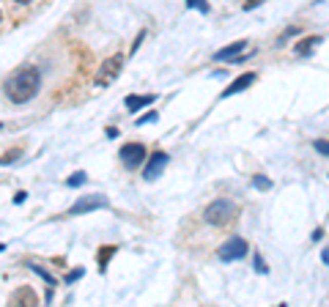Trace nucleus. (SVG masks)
Here are the masks:
<instances>
[{
	"instance_id": "2",
	"label": "nucleus",
	"mask_w": 329,
	"mask_h": 307,
	"mask_svg": "<svg viewBox=\"0 0 329 307\" xmlns=\"http://www.w3.org/2000/svg\"><path fill=\"white\" fill-rule=\"evenodd\" d=\"M236 214H239V206H236L234 200L217 198V200H211L206 206L203 219H206L208 225H214V228H225L228 222H234V219H236Z\"/></svg>"
},
{
	"instance_id": "3",
	"label": "nucleus",
	"mask_w": 329,
	"mask_h": 307,
	"mask_svg": "<svg viewBox=\"0 0 329 307\" xmlns=\"http://www.w3.org/2000/svg\"><path fill=\"white\" fill-rule=\"evenodd\" d=\"M121 69H124V55L121 52L110 55L104 64H99V72H96V85H99V88H110V85L118 80Z\"/></svg>"
},
{
	"instance_id": "31",
	"label": "nucleus",
	"mask_w": 329,
	"mask_h": 307,
	"mask_svg": "<svg viewBox=\"0 0 329 307\" xmlns=\"http://www.w3.org/2000/svg\"><path fill=\"white\" fill-rule=\"evenodd\" d=\"M0 17H3V14H0Z\"/></svg>"
},
{
	"instance_id": "17",
	"label": "nucleus",
	"mask_w": 329,
	"mask_h": 307,
	"mask_svg": "<svg viewBox=\"0 0 329 307\" xmlns=\"http://www.w3.org/2000/svg\"><path fill=\"white\" fill-rule=\"evenodd\" d=\"M299 33H302V28H299V25H291V28H285V30H283V36L277 38V44L283 47V44H288V38H294V36H299Z\"/></svg>"
},
{
	"instance_id": "13",
	"label": "nucleus",
	"mask_w": 329,
	"mask_h": 307,
	"mask_svg": "<svg viewBox=\"0 0 329 307\" xmlns=\"http://www.w3.org/2000/svg\"><path fill=\"white\" fill-rule=\"evenodd\" d=\"M115 253H118L115 244H107V247L99 250V255H96V261H99V272H107V263H110V258H113Z\"/></svg>"
},
{
	"instance_id": "19",
	"label": "nucleus",
	"mask_w": 329,
	"mask_h": 307,
	"mask_svg": "<svg viewBox=\"0 0 329 307\" xmlns=\"http://www.w3.org/2000/svg\"><path fill=\"white\" fill-rule=\"evenodd\" d=\"M85 181H88L85 173H74V176H69V178H66V187H83Z\"/></svg>"
},
{
	"instance_id": "11",
	"label": "nucleus",
	"mask_w": 329,
	"mask_h": 307,
	"mask_svg": "<svg viewBox=\"0 0 329 307\" xmlns=\"http://www.w3.org/2000/svg\"><path fill=\"white\" fill-rule=\"evenodd\" d=\"M244 47H247V42H234V44L222 47V50H217V52H214V60H230L234 55L244 52Z\"/></svg>"
},
{
	"instance_id": "14",
	"label": "nucleus",
	"mask_w": 329,
	"mask_h": 307,
	"mask_svg": "<svg viewBox=\"0 0 329 307\" xmlns=\"http://www.w3.org/2000/svg\"><path fill=\"white\" fill-rule=\"evenodd\" d=\"M28 269L33 272V274H38V277H42V280H44V282H47V285H50V288L55 285V277H52V274L47 272V269H42V266H36V263H28Z\"/></svg>"
},
{
	"instance_id": "29",
	"label": "nucleus",
	"mask_w": 329,
	"mask_h": 307,
	"mask_svg": "<svg viewBox=\"0 0 329 307\" xmlns=\"http://www.w3.org/2000/svg\"><path fill=\"white\" fill-rule=\"evenodd\" d=\"M17 3H22V6H25V3H30V0H17Z\"/></svg>"
},
{
	"instance_id": "9",
	"label": "nucleus",
	"mask_w": 329,
	"mask_h": 307,
	"mask_svg": "<svg viewBox=\"0 0 329 307\" xmlns=\"http://www.w3.org/2000/svg\"><path fill=\"white\" fill-rule=\"evenodd\" d=\"M157 96L154 93H146V96H140V93H129V96L124 99V107L129 110V113H140L143 107H148V105H154Z\"/></svg>"
},
{
	"instance_id": "26",
	"label": "nucleus",
	"mask_w": 329,
	"mask_h": 307,
	"mask_svg": "<svg viewBox=\"0 0 329 307\" xmlns=\"http://www.w3.org/2000/svg\"><path fill=\"white\" fill-rule=\"evenodd\" d=\"M25 195H28V192H17V198H14V203H25Z\"/></svg>"
},
{
	"instance_id": "18",
	"label": "nucleus",
	"mask_w": 329,
	"mask_h": 307,
	"mask_svg": "<svg viewBox=\"0 0 329 307\" xmlns=\"http://www.w3.org/2000/svg\"><path fill=\"white\" fill-rule=\"evenodd\" d=\"M22 156V148H9L3 156H0V165H11V162H17Z\"/></svg>"
},
{
	"instance_id": "4",
	"label": "nucleus",
	"mask_w": 329,
	"mask_h": 307,
	"mask_svg": "<svg viewBox=\"0 0 329 307\" xmlns=\"http://www.w3.org/2000/svg\"><path fill=\"white\" fill-rule=\"evenodd\" d=\"M247 253H250V244H247L242 236H230L228 241L220 244V250H217V258H220L222 263H230V261H242Z\"/></svg>"
},
{
	"instance_id": "21",
	"label": "nucleus",
	"mask_w": 329,
	"mask_h": 307,
	"mask_svg": "<svg viewBox=\"0 0 329 307\" xmlns=\"http://www.w3.org/2000/svg\"><path fill=\"white\" fill-rule=\"evenodd\" d=\"M313 148H316L318 154H324V156H329V140H316V143H313Z\"/></svg>"
},
{
	"instance_id": "23",
	"label": "nucleus",
	"mask_w": 329,
	"mask_h": 307,
	"mask_svg": "<svg viewBox=\"0 0 329 307\" xmlns=\"http://www.w3.org/2000/svg\"><path fill=\"white\" fill-rule=\"evenodd\" d=\"M83 274H85V269H80V266H77L74 272H69V274H66V282H77L80 277H83Z\"/></svg>"
},
{
	"instance_id": "22",
	"label": "nucleus",
	"mask_w": 329,
	"mask_h": 307,
	"mask_svg": "<svg viewBox=\"0 0 329 307\" xmlns=\"http://www.w3.org/2000/svg\"><path fill=\"white\" fill-rule=\"evenodd\" d=\"M157 118H159V115L154 113V110H151V113H146V115H140V118H138V127H143V124H154Z\"/></svg>"
},
{
	"instance_id": "6",
	"label": "nucleus",
	"mask_w": 329,
	"mask_h": 307,
	"mask_svg": "<svg viewBox=\"0 0 329 307\" xmlns=\"http://www.w3.org/2000/svg\"><path fill=\"white\" fill-rule=\"evenodd\" d=\"M110 200L104 198V195H83L74 206L69 209V217H83L88 211H96V209H107Z\"/></svg>"
},
{
	"instance_id": "30",
	"label": "nucleus",
	"mask_w": 329,
	"mask_h": 307,
	"mask_svg": "<svg viewBox=\"0 0 329 307\" xmlns=\"http://www.w3.org/2000/svg\"><path fill=\"white\" fill-rule=\"evenodd\" d=\"M0 129H3V124H0Z\"/></svg>"
},
{
	"instance_id": "25",
	"label": "nucleus",
	"mask_w": 329,
	"mask_h": 307,
	"mask_svg": "<svg viewBox=\"0 0 329 307\" xmlns=\"http://www.w3.org/2000/svg\"><path fill=\"white\" fill-rule=\"evenodd\" d=\"M143 38H146V30H140V33H138V38H134V44H132V52H138V47L143 44Z\"/></svg>"
},
{
	"instance_id": "24",
	"label": "nucleus",
	"mask_w": 329,
	"mask_h": 307,
	"mask_svg": "<svg viewBox=\"0 0 329 307\" xmlns=\"http://www.w3.org/2000/svg\"><path fill=\"white\" fill-rule=\"evenodd\" d=\"M261 3H266V0H244V11H253V9H258Z\"/></svg>"
},
{
	"instance_id": "16",
	"label": "nucleus",
	"mask_w": 329,
	"mask_h": 307,
	"mask_svg": "<svg viewBox=\"0 0 329 307\" xmlns=\"http://www.w3.org/2000/svg\"><path fill=\"white\" fill-rule=\"evenodd\" d=\"M187 3V9H198L200 14H211V6H208V0H184Z\"/></svg>"
},
{
	"instance_id": "15",
	"label": "nucleus",
	"mask_w": 329,
	"mask_h": 307,
	"mask_svg": "<svg viewBox=\"0 0 329 307\" xmlns=\"http://www.w3.org/2000/svg\"><path fill=\"white\" fill-rule=\"evenodd\" d=\"M253 187H255V190H263V192H266V190H272L275 184H272L269 176H261V173H258V176H253Z\"/></svg>"
},
{
	"instance_id": "28",
	"label": "nucleus",
	"mask_w": 329,
	"mask_h": 307,
	"mask_svg": "<svg viewBox=\"0 0 329 307\" xmlns=\"http://www.w3.org/2000/svg\"><path fill=\"white\" fill-rule=\"evenodd\" d=\"M321 258H324V263H326V266H329V247H326V250H324V255H321Z\"/></svg>"
},
{
	"instance_id": "7",
	"label": "nucleus",
	"mask_w": 329,
	"mask_h": 307,
	"mask_svg": "<svg viewBox=\"0 0 329 307\" xmlns=\"http://www.w3.org/2000/svg\"><path fill=\"white\" fill-rule=\"evenodd\" d=\"M167 162H170V156H167L165 151L151 154V156H148V162H146V168H143V178H146V181H154V178H159V173H165Z\"/></svg>"
},
{
	"instance_id": "8",
	"label": "nucleus",
	"mask_w": 329,
	"mask_h": 307,
	"mask_svg": "<svg viewBox=\"0 0 329 307\" xmlns=\"http://www.w3.org/2000/svg\"><path fill=\"white\" fill-rule=\"evenodd\" d=\"M255 80H258V77H255V72H244L242 77H236V80L230 83L225 91H222V99H228V96H236V93L247 91V88H250V85H253Z\"/></svg>"
},
{
	"instance_id": "20",
	"label": "nucleus",
	"mask_w": 329,
	"mask_h": 307,
	"mask_svg": "<svg viewBox=\"0 0 329 307\" xmlns=\"http://www.w3.org/2000/svg\"><path fill=\"white\" fill-rule=\"evenodd\" d=\"M253 261H255V272H258V274H266V272H269V266L263 263L261 253H255V255H253Z\"/></svg>"
},
{
	"instance_id": "10",
	"label": "nucleus",
	"mask_w": 329,
	"mask_h": 307,
	"mask_svg": "<svg viewBox=\"0 0 329 307\" xmlns=\"http://www.w3.org/2000/svg\"><path fill=\"white\" fill-rule=\"evenodd\" d=\"M321 42H324L321 36H307V38H302V42L294 47V52L299 55V58H307V55H313V50H316Z\"/></svg>"
},
{
	"instance_id": "27",
	"label": "nucleus",
	"mask_w": 329,
	"mask_h": 307,
	"mask_svg": "<svg viewBox=\"0 0 329 307\" xmlns=\"http://www.w3.org/2000/svg\"><path fill=\"white\" fill-rule=\"evenodd\" d=\"M107 137H118V129L115 127H107Z\"/></svg>"
},
{
	"instance_id": "5",
	"label": "nucleus",
	"mask_w": 329,
	"mask_h": 307,
	"mask_svg": "<svg viewBox=\"0 0 329 307\" xmlns=\"http://www.w3.org/2000/svg\"><path fill=\"white\" fill-rule=\"evenodd\" d=\"M118 156H121V162H124L126 170H138V168H143V162H146L148 148L143 143H126V146H121Z\"/></svg>"
},
{
	"instance_id": "12",
	"label": "nucleus",
	"mask_w": 329,
	"mask_h": 307,
	"mask_svg": "<svg viewBox=\"0 0 329 307\" xmlns=\"http://www.w3.org/2000/svg\"><path fill=\"white\" fill-rule=\"evenodd\" d=\"M36 302H38V296L33 288H20L11 294V304H36Z\"/></svg>"
},
{
	"instance_id": "1",
	"label": "nucleus",
	"mask_w": 329,
	"mask_h": 307,
	"mask_svg": "<svg viewBox=\"0 0 329 307\" xmlns=\"http://www.w3.org/2000/svg\"><path fill=\"white\" fill-rule=\"evenodd\" d=\"M38 88H42V72L36 66H22L6 83V96L11 105H25L38 93Z\"/></svg>"
}]
</instances>
